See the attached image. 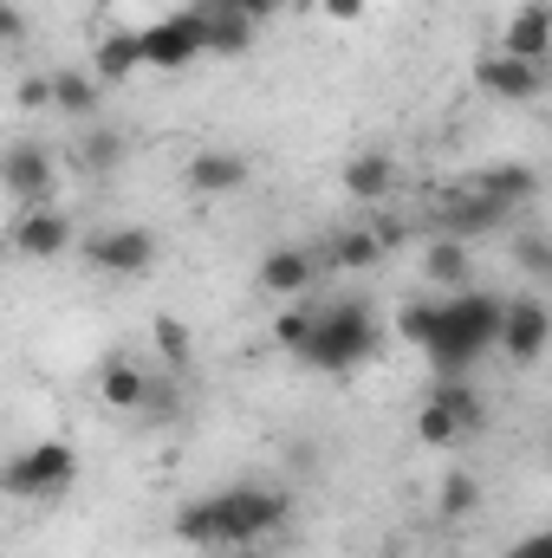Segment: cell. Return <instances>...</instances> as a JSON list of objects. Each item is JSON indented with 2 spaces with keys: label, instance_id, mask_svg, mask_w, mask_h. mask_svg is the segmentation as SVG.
Instances as JSON below:
<instances>
[{
  "label": "cell",
  "instance_id": "cell-14",
  "mask_svg": "<svg viewBox=\"0 0 552 558\" xmlns=\"http://www.w3.org/2000/svg\"><path fill=\"white\" fill-rule=\"evenodd\" d=\"M422 279H429V292H468L475 286V247L468 241H448V234H429L422 241Z\"/></svg>",
  "mask_w": 552,
  "mask_h": 558
},
{
  "label": "cell",
  "instance_id": "cell-11",
  "mask_svg": "<svg viewBox=\"0 0 552 558\" xmlns=\"http://www.w3.org/2000/svg\"><path fill=\"white\" fill-rule=\"evenodd\" d=\"M547 65H533V59H514V52H481L475 59V85L488 92V98H501V105H533L540 92H547Z\"/></svg>",
  "mask_w": 552,
  "mask_h": 558
},
{
  "label": "cell",
  "instance_id": "cell-24",
  "mask_svg": "<svg viewBox=\"0 0 552 558\" xmlns=\"http://www.w3.org/2000/svg\"><path fill=\"white\" fill-rule=\"evenodd\" d=\"M514 274L552 292V228H520L514 234Z\"/></svg>",
  "mask_w": 552,
  "mask_h": 558
},
{
  "label": "cell",
  "instance_id": "cell-12",
  "mask_svg": "<svg viewBox=\"0 0 552 558\" xmlns=\"http://www.w3.org/2000/svg\"><path fill=\"white\" fill-rule=\"evenodd\" d=\"M319 274H325V260H319L312 247H274V254H261V267H254L261 292H274L286 305H292V299H312Z\"/></svg>",
  "mask_w": 552,
  "mask_h": 558
},
{
  "label": "cell",
  "instance_id": "cell-29",
  "mask_svg": "<svg viewBox=\"0 0 552 558\" xmlns=\"http://www.w3.org/2000/svg\"><path fill=\"white\" fill-rule=\"evenodd\" d=\"M312 325H319V299H292L286 312H279V325H274V338H279V351H305V338H312Z\"/></svg>",
  "mask_w": 552,
  "mask_h": 558
},
{
  "label": "cell",
  "instance_id": "cell-5",
  "mask_svg": "<svg viewBox=\"0 0 552 558\" xmlns=\"http://www.w3.org/2000/svg\"><path fill=\"white\" fill-rule=\"evenodd\" d=\"M195 59H208L202 7H176V13H163V20H149V26H143V65H149V72L176 78V72H189Z\"/></svg>",
  "mask_w": 552,
  "mask_h": 558
},
{
  "label": "cell",
  "instance_id": "cell-7",
  "mask_svg": "<svg viewBox=\"0 0 552 558\" xmlns=\"http://www.w3.org/2000/svg\"><path fill=\"white\" fill-rule=\"evenodd\" d=\"M520 221V208H507V202H494L488 189H461V195H448L442 208H435V228L429 234H448V241H488V234H501V228H514Z\"/></svg>",
  "mask_w": 552,
  "mask_h": 558
},
{
  "label": "cell",
  "instance_id": "cell-33",
  "mask_svg": "<svg viewBox=\"0 0 552 558\" xmlns=\"http://www.w3.org/2000/svg\"><path fill=\"white\" fill-rule=\"evenodd\" d=\"M507 558H552V526H547V533H533V539H520Z\"/></svg>",
  "mask_w": 552,
  "mask_h": 558
},
{
  "label": "cell",
  "instance_id": "cell-34",
  "mask_svg": "<svg viewBox=\"0 0 552 558\" xmlns=\"http://www.w3.org/2000/svg\"><path fill=\"white\" fill-rule=\"evenodd\" d=\"M0 33H7V46H20L26 39V13L20 7H0Z\"/></svg>",
  "mask_w": 552,
  "mask_h": 558
},
{
  "label": "cell",
  "instance_id": "cell-18",
  "mask_svg": "<svg viewBox=\"0 0 552 558\" xmlns=\"http://www.w3.org/2000/svg\"><path fill=\"white\" fill-rule=\"evenodd\" d=\"M149 377H156V371H143L137 357H105V364H98V397H105V410L137 416L143 397H149Z\"/></svg>",
  "mask_w": 552,
  "mask_h": 558
},
{
  "label": "cell",
  "instance_id": "cell-15",
  "mask_svg": "<svg viewBox=\"0 0 552 558\" xmlns=\"http://www.w3.org/2000/svg\"><path fill=\"white\" fill-rule=\"evenodd\" d=\"M501 52H514V59H533V65H547V59H552V0H520V7L507 13Z\"/></svg>",
  "mask_w": 552,
  "mask_h": 558
},
{
  "label": "cell",
  "instance_id": "cell-13",
  "mask_svg": "<svg viewBox=\"0 0 552 558\" xmlns=\"http://www.w3.org/2000/svg\"><path fill=\"white\" fill-rule=\"evenodd\" d=\"M92 72H98V85L111 92V85H131L143 65V26H105L98 33V46H92Z\"/></svg>",
  "mask_w": 552,
  "mask_h": 558
},
{
  "label": "cell",
  "instance_id": "cell-26",
  "mask_svg": "<svg viewBox=\"0 0 552 558\" xmlns=\"http://www.w3.org/2000/svg\"><path fill=\"white\" fill-rule=\"evenodd\" d=\"M429 397H442V403H448V410L461 416L468 441H475V435L488 428V403H481V390H475V384H461V377H435V384H429Z\"/></svg>",
  "mask_w": 552,
  "mask_h": 558
},
{
  "label": "cell",
  "instance_id": "cell-19",
  "mask_svg": "<svg viewBox=\"0 0 552 558\" xmlns=\"http://www.w3.org/2000/svg\"><path fill=\"white\" fill-rule=\"evenodd\" d=\"M391 189H397V156L358 149V156L345 162V195H351V202H384Z\"/></svg>",
  "mask_w": 552,
  "mask_h": 558
},
{
  "label": "cell",
  "instance_id": "cell-9",
  "mask_svg": "<svg viewBox=\"0 0 552 558\" xmlns=\"http://www.w3.org/2000/svg\"><path fill=\"white\" fill-rule=\"evenodd\" d=\"M501 351L527 371L552 351V305L547 292H514L507 299V325H501Z\"/></svg>",
  "mask_w": 552,
  "mask_h": 558
},
{
  "label": "cell",
  "instance_id": "cell-35",
  "mask_svg": "<svg viewBox=\"0 0 552 558\" xmlns=\"http://www.w3.org/2000/svg\"><path fill=\"white\" fill-rule=\"evenodd\" d=\"M325 7V20H358L364 13V0H319Z\"/></svg>",
  "mask_w": 552,
  "mask_h": 558
},
{
  "label": "cell",
  "instance_id": "cell-31",
  "mask_svg": "<svg viewBox=\"0 0 552 558\" xmlns=\"http://www.w3.org/2000/svg\"><path fill=\"white\" fill-rule=\"evenodd\" d=\"M156 344H163V357H169V371H189V357H195V344H189V325H182V318H156Z\"/></svg>",
  "mask_w": 552,
  "mask_h": 558
},
{
  "label": "cell",
  "instance_id": "cell-6",
  "mask_svg": "<svg viewBox=\"0 0 552 558\" xmlns=\"http://www.w3.org/2000/svg\"><path fill=\"white\" fill-rule=\"evenodd\" d=\"M0 189L13 195V208H46V202L59 195V162H52V149L39 137L7 143V156H0Z\"/></svg>",
  "mask_w": 552,
  "mask_h": 558
},
{
  "label": "cell",
  "instance_id": "cell-23",
  "mask_svg": "<svg viewBox=\"0 0 552 558\" xmlns=\"http://www.w3.org/2000/svg\"><path fill=\"white\" fill-rule=\"evenodd\" d=\"M124 156H131L124 131H111V124H85V137H79V162H85L92 175H118Z\"/></svg>",
  "mask_w": 552,
  "mask_h": 558
},
{
  "label": "cell",
  "instance_id": "cell-1",
  "mask_svg": "<svg viewBox=\"0 0 552 558\" xmlns=\"http://www.w3.org/2000/svg\"><path fill=\"white\" fill-rule=\"evenodd\" d=\"M292 520L286 487H261V481H235L221 494H202L189 507H176L169 533L195 553H254L261 539H274L279 526Z\"/></svg>",
  "mask_w": 552,
  "mask_h": 558
},
{
  "label": "cell",
  "instance_id": "cell-30",
  "mask_svg": "<svg viewBox=\"0 0 552 558\" xmlns=\"http://www.w3.org/2000/svg\"><path fill=\"white\" fill-rule=\"evenodd\" d=\"M137 416H149L156 428H169V422L182 416V390H176V371H156V377H149V397H143Z\"/></svg>",
  "mask_w": 552,
  "mask_h": 558
},
{
  "label": "cell",
  "instance_id": "cell-10",
  "mask_svg": "<svg viewBox=\"0 0 552 558\" xmlns=\"http://www.w3.org/2000/svg\"><path fill=\"white\" fill-rule=\"evenodd\" d=\"M72 241H79V221H72L59 202L13 215V254H20V260H59V254H72Z\"/></svg>",
  "mask_w": 552,
  "mask_h": 558
},
{
  "label": "cell",
  "instance_id": "cell-25",
  "mask_svg": "<svg viewBox=\"0 0 552 558\" xmlns=\"http://www.w3.org/2000/svg\"><path fill=\"white\" fill-rule=\"evenodd\" d=\"M435 318H442V292H422V299H404L397 305V318H391V331L416 344V351H429V338H435Z\"/></svg>",
  "mask_w": 552,
  "mask_h": 558
},
{
  "label": "cell",
  "instance_id": "cell-32",
  "mask_svg": "<svg viewBox=\"0 0 552 558\" xmlns=\"http://www.w3.org/2000/svg\"><path fill=\"white\" fill-rule=\"evenodd\" d=\"M20 111H52V72L20 78Z\"/></svg>",
  "mask_w": 552,
  "mask_h": 558
},
{
  "label": "cell",
  "instance_id": "cell-3",
  "mask_svg": "<svg viewBox=\"0 0 552 558\" xmlns=\"http://www.w3.org/2000/svg\"><path fill=\"white\" fill-rule=\"evenodd\" d=\"M377 344H384V318L371 312V299L345 292V299H319V325H312L299 364L319 377H351L358 364L377 357Z\"/></svg>",
  "mask_w": 552,
  "mask_h": 558
},
{
  "label": "cell",
  "instance_id": "cell-4",
  "mask_svg": "<svg viewBox=\"0 0 552 558\" xmlns=\"http://www.w3.org/2000/svg\"><path fill=\"white\" fill-rule=\"evenodd\" d=\"M0 487H7V500H65V494L79 487V454H72V441H33V448L7 454Z\"/></svg>",
  "mask_w": 552,
  "mask_h": 558
},
{
  "label": "cell",
  "instance_id": "cell-20",
  "mask_svg": "<svg viewBox=\"0 0 552 558\" xmlns=\"http://www.w3.org/2000/svg\"><path fill=\"white\" fill-rule=\"evenodd\" d=\"M384 254H391V247L377 241V228H338V234L325 241V254H319V260H325V267H338V274H371Z\"/></svg>",
  "mask_w": 552,
  "mask_h": 558
},
{
  "label": "cell",
  "instance_id": "cell-17",
  "mask_svg": "<svg viewBox=\"0 0 552 558\" xmlns=\"http://www.w3.org/2000/svg\"><path fill=\"white\" fill-rule=\"evenodd\" d=\"M248 175H254V162H248L241 149H202V156L182 169V182H189L195 195H235Z\"/></svg>",
  "mask_w": 552,
  "mask_h": 558
},
{
  "label": "cell",
  "instance_id": "cell-2",
  "mask_svg": "<svg viewBox=\"0 0 552 558\" xmlns=\"http://www.w3.org/2000/svg\"><path fill=\"white\" fill-rule=\"evenodd\" d=\"M501 325H507V299L501 292H488V286L448 292L442 318H435V338H429L435 377H468L488 351H501Z\"/></svg>",
  "mask_w": 552,
  "mask_h": 558
},
{
  "label": "cell",
  "instance_id": "cell-22",
  "mask_svg": "<svg viewBox=\"0 0 552 558\" xmlns=\"http://www.w3.org/2000/svg\"><path fill=\"white\" fill-rule=\"evenodd\" d=\"M202 26H208V59H248L261 39V26L248 13H202Z\"/></svg>",
  "mask_w": 552,
  "mask_h": 558
},
{
  "label": "cell",
  "instance_id": "cell-16",
  "mask_svg": "<svg viewBox=\"0 0 552 558\" xmlns=\"http://www.w3.org/2000/svg\"><path fill=\"white\" fill-rule=\"evenodd\" d=\"M98 105H105V85H98L92 65H59V72H52V111H59V118L92 124Z\"/></svg>",
  "mask_w": 552,
  "mask_h": 558
},
{
  "label": "cell",
  "instance_id": "cell-8",
  "mask_svg": "<svg viewBox=\"0 0 552 558\" xmlns=\"http://www.w3.org/2000/svg\"><path fill=\"white\" fill-rule=\"evenodd\" d=\"M85 260H92V274H105V279H137V274L156 267V234L137 228V221L98 228V234L85 241Z\"/></svg>",
  "mask_w": 552,
  "mask_h": 558
},
{
  "label": "cell",
  "instance_id": "cell-28",
  "mask_svg": "<svg viewBox=\"0 0 552 558\" xmlns=\"http://www.w3.org/2000/svg\"><path fill=\"white\" fill-rule=\"evenodd\" d=\"M475 507H481V481H475L468 468H448V474H442V494H435V513H442V520H468Z\"/></svg>",
  "mask_w": 552,
  "mask_h": 558
},
{
  "label": "cell",
  "instance_id": "cell-21",
  "mask_svg": "<svg viewBox=\"0 0 552 558\" xmlns=\"http://www.w3.org/2000/svg\"><path fill=\"white\" fill-rule=\"evenodd\" d=\"M475 189H488V195L507 202V208H527V202L540 195V169H533V162H488V169L475 175Z\"/></svg>",
  "mask_w": 552,
  "mask_h": 558
},
{
  "label": "cell",
  "instance_id": "cell-27",
  "mask_svg": "<svg viewBox=\"0 0 552 558\" xmlns=\"http://www.w3.org/2000/svg\"><path fill=\"white\" fill-rule=\"evenodd\" d=\"M416 441H422V448H455V441H468V428H461V416H455L442 397H429V403L416 410Z\"/></svg>",
  "mask_w": 552,
  "mask_h": 558
}]
</instances>
